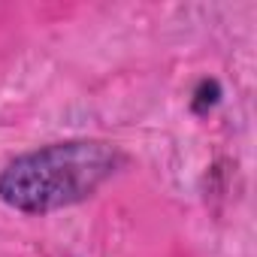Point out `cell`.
Instances as JSON below:
<instances>
[{"label": "cell", "instance_id": "obj_1", "mask_svg": "<svg viewBox=\"0 0 257 257\" xmlns=\"http://www.w3.org/2000/svg\"><path fill=\"white\" fill-rule=\"evenodd\" d=\"M124 164V152L103 140L49 143L0 170V200L25 215H52L91 200Z\"/></svg>", "mask_w": 257, "mask_h": 257}, {"label": "cell", "instance_id": "obj_2", "mask_svg": "<svg viewBox=\"0 0 257 257\" xmlns=\"http://www.w3.org/2000/svg\"><path fill=\"white\" fill-rule=\"evenodd\" d=\"M218 97H221L218 82L203 79V82H200V88H197V94H194V112H206V109H212V106L218 103Z\"/></svg>", "mask_w": 257, "mask_h": 257}]
</instances>
